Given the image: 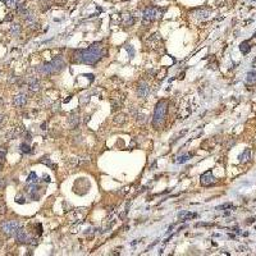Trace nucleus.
I'll list each match as a JSON object with an SVG mask.
<instances>
[{
    "label": "nucleus",
    "instance_id": "f257e3e1",
    "mask_svg": "<svg viewBox=\"0 0 256 256\" xmlns=\"http://www.w3.org/2000/svg\"><path fill=\"white\" fill-rule=\"evenodd\" d=\"M106 55V47L102 42H95L85 50H76L72 55V62L76 64L95 65Z\"/></svg>",
    "mask_w": 256,
    "mask_h": 256
},
{
    "label": "nucleus",
    "instance_id": "f03ea898",
    "mask_svg": "<svg viewBox=\"0 0 256 256\" xmlns=\"http://www.w3.org/2000/svg\"><path fill=\"white\" fill-rule=\"evenodd\" d=\"M64 67H65L64 59L62 58V55H58L54 58L51 62L39 65V67H37V72L41 74H53V73L60 72Z\"/></svg>",
    "mask_w": 256,
    "mask_h": 256
},
{
    "label": "nucleus",
    "instance_id": "7ed1b4c3",
    "mask_svg": "<svg viewBox=\"0 0 256 256\" xmlns=\"http://www.w3.org/2000/svg\"><path fill=\"white\" fill-rule=\"evenodd\" d=\"M167 113H168V102L165 100L157 101V104L155 106V112H154V118H152V126H154L155 129L164 124Z\"/></svg>",
    "mask_w": 256,
    "mask_h": 256
},
{
    "label": "nucleus",
    "instance_id": "20e7f679",
    "mask_svg": "<svg viewBox=\"0 0 256 256\" xmlns=\"http://www.w3.org/2000/svg\"><path fill=\"white\" fill-rule=\"evenodd\" d=\"M21 228V223L17 220H5L0 223V229L7 236H14L15 232Z\"/></svg>",
    "mask_w": 256,
    "mask_h": 256
},
{
    "label": "nucleus",
    "instance_id": "39448f33",
    "mask_svg": "<svg viewBox=\"0 0 256 256\" xmlns=\"http://www.w3.org/2000/svg\"><path fill=\"white\" fill-rule=\"evenodd\" d=\"M157 17H159V10H157L155 7H150V8H147V9H145L144 13H142L144 23H146V22H152V21H155Z\"/></svg>",
    "mask_w": 256,
    "mask_h": 256
},
{
    "label": "nucleus",
    "instance_id": "423d86ee",
    "mask_svg": "<svg viewBox=\"0 0 256 256\" xmlns=\"http://www.w3.org/2000/svg\"><path fill=\"white\" fill-rule=\"evenodd\" d=\"M200 182H201L203 186H211V184H214L216 182V179L214 178L211 170H208V172H205L203 176L200 177Z\"/></svg>",
    "mask_w": 256,
    "mask_h": 256
},
{
    "label": "nucleus",
    "instance_id": "0eeeda50",
    "mask_svg": "<svg viewBox=\"0 0 256 256\" xmlns=\"http://www.w3.org/2000/svg\"><path fill=\"white\" fill-rule=\"evenodd\" d=\"M14 237H15V239H17V242H18V243H30V241H31L30 236L27 235L26 231H24L22 227L19 228V229H18L17 232H15Z\"/></svg>",
    "mask_w": 256,
    "mask_h": 256
},
{
    "label": "nucleus",
    "instance_id": "6e6552de",
    "mask_svg": "<svg viewBox=\"0 0 256 256\" xmlns=\"http://www.w3.org/2000/svg\"><path fill=\"white\" fill-rule=\"evenodd\" d=\"M137 95L140 96V97H146L149 94H150V87H149V85L145 82V81H141V82L138 83V86H137Z\"/></svg>",
    "mask_w": 256,
    "mask_h": 256
},
{
    "label": "nucleus",
    "instance_id": "1a4fd4ad",
    "mask_svg": "<svg viewBox=\"0 0 256 256\" xmlns=\"http://www.w3.org/2000/svg\"><path fill=\"white\" fill-rule=\"evenodd\" d=\"M26 102H27V96L24 94H18V95H15L13 97V104L17 106V108L24 106Z\"/></svg>",
    "mask_w": 256,
    "mask_h": 256
},
{
    "label": "nucleus",
    "instance_id": "9d476101",
    "mask_svg": "<svg viewBox=\"0 0 256 256\" xmlns=\"http://www.w3.org/2000/svg\"><path fill=\"white\" fill-rule=\"evenodd\" d=\"M28 89L31 91H34V92L39 91L40 90V82H39V79L35 78V77H31L28 79Z\"/></svg>",
    "mask_w": 256,
    "mask_h": 256
},
{
    "label": "nucleus",
    "instance_id": "9b49d317",
    "mask_svg": "<svg viewBox=\"0 0 256 256\" xmlns=\"http://www.w3.org/2000/svg\"><path fill=\"white\" fill-rule=\"evenodd\" d=\"M193 218H197V214L196 213H188V211H182V213L178 214V219L183 222L187 219H193Z\"/></svg>",
    "mask_w": 256,
    "mask_h": 256
},
{
    "label": "nucleus",
    "instance_id": "f8f14e48",
    "mask_svg": "<svg viewBox=\"0 0 256 256\" xmlns=\"http://www.w3.org/2000/svg\"><path fill=\"white\" fill-rule=\"evenodd\" d=\"M209 14H210L209 9H197L195 13V17L197 19H205V18L209 17Z\"/></svg>",
    "mask_w": 256,
    "mask_h": 256
},
{
    "label": "nucleus",
    "instance_id": "ddd939ff",
    "mask_svg": "<svg viewBox=\"0 0 256 256\" xmlns=\"http://www.w3.org/2000/svg\"><path fill=\"white\" fill-rule=\"evenodd\" d=\"M250 157H251V150L246 149L241 155H239V163H247L250 160Z\"/></svg>",
    "mask_w": 256,
    "mask_h": 256
},
{
    "label": "nucleus",
    "instance_id": "4468645a",
    "mask_svg": "<svg viewBox=\"0 0 256 256\" xmlns=\"http://www.w3.org/2000/svg\"><path fill=\"white\" fill-rule=\"evenodd\" d=\"M239 50H241V53L242 54H248L250 53V50H251V46H250V42L248 41H243V42H241V45H239Z\"/></svg>",
    "mask_w": 256,
    "mask_h": 256
},
{
    "label": "nucleus",
    "instance_id": "2eb2a0df",
    "mask_svg": "<svg viewBox=\"0 0 256 256\" xmlns=\"http://www.w3.org/2000/svg\"><path fill=\"white\" fill-rule=\"evenodd\" d=\"M10 34H12L13 36H18L21 34V24L18 23H13L12 26H10Z\"/></svg>",
    "mask_w": 256,
    "mask_h": 256
},
{
    "label": "nucleus",
    "instance_id": "dca6fc26",
    "mask_svg": "<svg viewBox=\"0 0 256 256\" xmlns=\"http://www.w3.org/2000/svg\"><path fill=\"white\" fill-rule=\"evenodd\" d=\"M247 83L254 85L256 83V70H251L247 73Z\"/></svg>",
    "mask_w": 256,
    "mask_h": 256
},
{
    "label": "nucleus",
    "instance_id": "f3484780",
    "mask_svg": "<svg viewBox=\"0 0 256 256\" xmlns=\"http://www.w3.org/2000/svg\"><path fill=\"white\" fill-rule=\"evenodd\" d=\"M191 156H192V154H190V155H183V156H178V157H177V163H178V164H183V163L188 161Z\"/></svg>",
    "mask_w": 256,
    "mask_h": 256
},
{
    "label": "nucleus",
    "instance_id": "a211bd4d",
    "mask_svg": "<svg viewBox=\"0 0 256 256\" xmlns=\"http://www.w3.org/2000/svg\"><path fill=\"white\" fill-rule=\"evenodd\" d=\"M133 23H134V18L133 17H131L129 14L124 15V24H126V26H132Z\"/></svg>",
    "mask_w": 256,
    "mask_h": 256
},
{
    "label": "nucleus",
    "instance_id": "6ab92c4d",
    "mask_svg": "<svg viewBox=\"0 0 256 256\" xmlns=\"http://www.w3.org/2000/svg\"><path fill=\"white\" fill-rule=\"evenodd\" d=\"M78 122H79V119L77 115H72L69 118V123H70V127H77L78 126Z\"/></svg>",
    "mask_w": 256,
    "mask_h": 256
},
{
    "label": "nucleus",
    "instance_id": "aec40b11",
    "mask_svg": "<svg viewBox=\"0 0 256 256\" xmlns=\"http://www.w3.org/2000/svg\"><path fill=\"white\" fill-rule=\"evenodd\" d=\"M27 183H37V176H36V173L32 172L28 178H27Z\"/></svg>",
    "mask_w": 256,
    "mask_h": 256
},
{
    "label": "nucleus",
    "instance_id": "412c9836",
    "mask_svg": "<svg viewBox=\"0 0 256 256\" xmlns=\"http://www.w3.org/2000/svg\"><path fill=\"white\" fill-rule=\"evenodd\" d=\"M4 4H7V7H9V8H14L18 5V0H5Z\"/></svg>",
    "mask_w": 256,
    "mask_h": 256
},
{
    "label": "nucleus",
    "instance_id": "4be33fe9",
    "mask_svg": "<svg viewBox=\"0 0 256 256\" xmlns=\"http://www.w3.org/2000/svg\"><path fill=\"white\" fill-rule=\"evenodd\" d=\"M21 150H22V152H24V154H30V152L32 151V150H31V147H30V146L27 145L26 142L21 145Z\"/></svg>",
    "mask_w": 256,
    "mask_h": 256
},
{
    "label": "nucleus",
    "instance_id": "5701e85b",
    "mask_svg": "<svg viewBox=\"0 0 256 256\" xmlns=\"http://www.w3.org/2000/svg\"><path fill=\"white\" fill-rule=\"evenodd\" d=\"M124 121H126V115H124V114H119V115L115 117V119H114L115 123H123Z\"/></svg>",
    "mask_w": 256,
    "mask_h": 256
},
{
    "label": "nucleus",
    "instance_id": "b1692460",
    "mask_svg": "<svg viewBox=\"0 0 256 256\" xmlns=\"http://www.w3.org/2000/svg\"><path fill=\"white\" fill-rule=\"evenodd\" d=\"M232 208V204H224V205H222V206H218L216 210H222V209H229Z\"/></svg>",
    "mask_w": 256,
    "mask_h": 256
},
{
    "label": "nucleus",
    "instance_id": "393cba45",
    "mask_svg": "<svg viewBox=\"0 0 256 256\" xmlns=\"http://www.w3.org/2000/svg\"><path fill=\"white\" fill-rule=\"evenodd\" d=\"M126 49H127L128 53H129V57H131V58H133V54H134V53H133V47L131 46V45H127V46H126Z\"/></svg>",
    "mask_w": 256,
    "mask_h": 256
},
{
    "label": "nucleus",
    "instance_id": "a878e982",
    "mask_svg": "<svg viewBox=\"0 0 256 256\" xmlns=\"http://www.w3.org/2000/svg\"><path fill=\"white\" fill-rule=\"evenodd\" d=\"M15 201H17L18 204H24V197L23 196H17V197H15Z\"/></svg>",
    "mask_w": 256,
    "mask_h": 256
},
{
    "label": "nucleus",
    "instance_id": "bb28decb",
    "mask_svg": "<svg viewBox=\"0 0 256 256\" xmlns=\"http://www.w3.org/2000/svg\"><path fill=\"white\" fill-rule=\"evenodd\" d=\"M4 187H5V179L0 178V190H3Z\"/></svg>",
    "mask_w": 256,
    "mask_h": 256
},
{
    "label": "nucleus",
    "instance_id": "cd10ccee",
    "mask_svg": "<svg viewBox=\"0 0 256 256\" xmlns=\"http://www.w3.org/2000/svg\"><path fill=\"white\" fill-rule=\"evenodd\" d=\"M5 213V205L2 204V206H0V214H4Z\"/></svg>",
    "mask_w": 256,
    "mask_h": 256
},
{
    "label": "nucleus",
    "instance_id": "c85d7f7f",
    "mask_svg": "<svg viewBox=\"0 0 256 256\" xmlns=\"http://www.w3.org/2000/svg\"><path fill=\"white\" fill-rule=\"evenodd\" d=\"M4 157H5V151H2L0 152V160H4Z\"/></svg>",
    "mask_w": 256,
    "mask_h": 256
},
{
    "label": "nucleus",
    "instance_id": "c756f323",
    "mask_svg": "<svg viewBox=\"0 0 256 256\" xmlns=\"http://www.w3.org/2000/svg\"><path fill=\"white\" fill-rule=\"evenodd\" d=\"M12 18H13V17H12V14H8V17L5 18L4 21H12Z\"/></svg>",
    "mask_w": 256,
    "mask_h": 256
},
{
    "label": "nucleus",
    "instance_id": "7c9ffc66",
    "mask_svg": "<svg viewBox=\"0 0 256 256\" xmlns=\"http://www.w3.org/2000/svg\"><path fill=\"white\" fill-rule=\"evenodd\" d=\"M8 81H9V82H15V77H14V76H12V78H9Z\"/></svg>",
    "mask_w": 256,
    "mask_h": 256
},
{
    "label": "nucleus",
    "instance_id": "2f4dec72",
    "mask_svg": "<svg viewBox=\"0 0 256 256\" xmlns=\"http://www.w3.org/2000/svg\"><path fill=\"white\" fill-rule=\"evenodd\" d=\"M3 121H4V115H2V114H0V124L3 123Z\"/></svg>",
    "mask_w": 256,
    "mask_h": 256
},
{
    "label": "nucleus",
    "instance_id": "473e14b6",
    "mask_svg": "<svg viewBox=\"0 0 256 256\" xmlns=\"http://www.w3.org/2000/svg\"><path fill=\"white\" fill-rule=\"evenodd\" d=\"M41 128H42V129H46V123H42V124H41Z\"/></svg>",
    "mask_w": 256,
    "mask_h": 256
},
{
    "label": "nucleus",
    "instance_id": "72a5a7b5",
    "mask_svg": "<svg viewBox=\"0 0 256 256\" xmlns=\"http://www.w3.org/2000/svg\"><path fill=\"white\" fill-rule=\"evenodd\" d=\"M0 2H3V3H5V0H0Z\"/></svg>",
    "mask_w": 256,
    "mask_h": 256
},
{
    "label": "nucleus",
    "instance_id": "f704fd0d",
    "mask_svg": "<svg viewBox=\"0 0 256 256\" xmlns=\"http://www.w3.org/2000/svg\"><path fill=\"white\" fill-rule=\"evenodd\" d=\"M0 76H2V69H0Z\"/></svg>",
    "mask_w": 256,
    "mask_h": 256
},
{
    "label": "nucleus",
    "instance_id": "c9c22d12",
    "mask_svg": "<svg viewBox=\"0 0 256 256\" xmlns=\"http://www.w3.org/2000/svg\"><path fill=\"white\" fill-rule=\"evenodd\" d=\"M254 37H256V32H255V35H254Z\"/></svg>",
    "mask_w": 256,
    "mask_h": 256
}]
</instances>
